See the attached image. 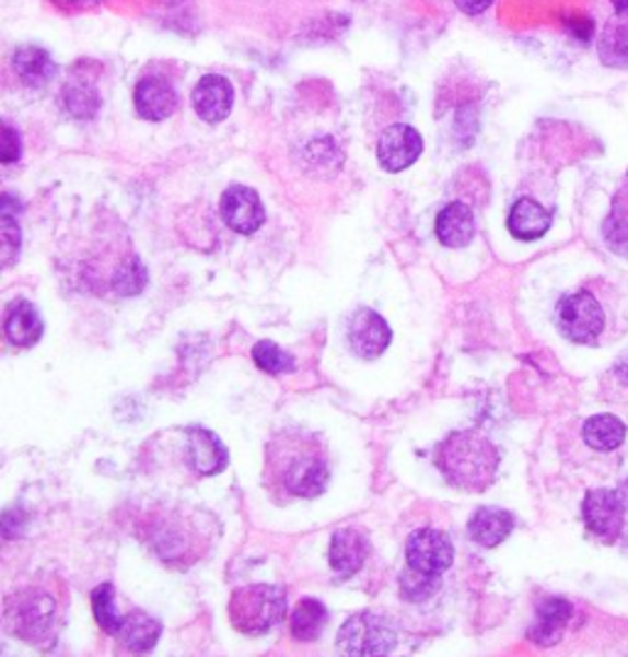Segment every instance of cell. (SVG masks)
<instances>
[{
	"mask_svg": "<svg viewBox=\"0 0 628 657\" xmlns=\"http://www.w3.org/2000/svg\"><path fill=\"white\" fill-rule=\"evenodd\" d=\"M288 599L280 586L253 584L234 591L229 601V619L236 631L260 635L278 625L286 615Z\"/></svg>",
	"mask_w": 628,
	"mask_h": 657,
	"instance_id": "obj_4",
	"label": "cell"
},
{
	"mask_svg": "<svg viewBox=\"0 0 628 657\" xmlns=\"http://www.w3.org/2000/svg\"><path fill=\"white\" fill-rule=\"evenodd\" d=\"M43 317H39V312L27 300H18L15 305H10L5 315V337L10 339V343L23 349L35 347L39 337H43Z\"/></svg>",
	"mask_w": 628,
	"mask_h": 657,
	"instance_id": "obj_18",
	"label": "cell"
},
{
	"mask_svg": "<svg viewBox=\"0 0 628 657\" xmlns=\"http://www.w3.org/2000/svg\"><path fill=\"white\" fill-rule=\"evenodd\" d=\"M272 501L286 503L292 498H317L327 491L329 457L317 434L300 427L280 430L270 437L263 469Z\"/></svg>",
	"mask_w": 628,
	"mask_h": 657,
	"instance_id": "obj_1",
	"label": "cell"
},
{
	"mask_svg": "<svg viewBox=\"0 0 628 657\" xmlns=\"http://www.w3.org/2000/svg\"><path fill=\"white\" fill-rule=\"evenodd\" d=\"M379 163L386 172H403L422 155V138L418 130L405 124L386 128L379 138Z\"/></svg>",
	"mask_w": 628,
	"mask_h": 657,
	"instance_id": "obj_9",
	"label": "cell"
},
{
	"mask_svg": "<svg viewBox=\"0 0 628 657\" xmlns=\"http://www.w3.org/2000/svg\"><path fill=\"white\" fill-rule=\"evenodd\" d=\"M146 280H148V272L143 268V262H140L138 258H128L124 262V266L118 268V272H116L114 290L118 292V295H124V297L138 295V292L146 288Z\"/></svg>",
	"mask_w": 628,
	"mask_h": 657,
	"instance_id": "obj_30",
	"label": "cell"
},
{
	"mask_svg": "<svg viewBox=\"0 0 628 657\" xmlns=\"http://www.w3.org/2000/svg\"><path fill=\"white\" fill-rule=\"evenodd\" d=\"M191 106L205 124H221L234 106V86L226 77L207 74L201 77L191 91Z\"/></svg>",
	"mask_w": 628,
	"mask_h": 657,
	"instance_id": "obj_11",
	"label": "cell"
},
{
	"mask_svg": "<svg viewBox=\"0 0 628 657\" xmlns=\"http://www.w3.org/2000/svg\"><path fill=\"white\" fill-rule=\"evenodd\" d=\"M602 234H604L606 246H609L616 256L628 258V179L619 195L614 197L612 214L606 216Z\"/></svg>",
	"mask_w": 628,
	"mask_h": 657,
	"instance_id": "obj_24",
	"label": "cell"
},
{
	"mask_svg": "<svg viewBox=\"0 0 628 657\" xmlns=\"http://www.w3.org/2000/svg\"><path fill=\"white\" fill-rule=\"evenodd\" d=\"M572 619V606L565 599H545L538 606V623L533 625L531 638L540 645H553L560 641L562 629Z\"/></svg>",
	"mask_w": 628,
	"mask_h": 657,
	"instance_id": "obj_23",
	"label": "cell"
},
{
	"mask_svg": "<svg viewBox=\"0 0 628 657\" xmlns=\"http://www.w3.org/2000/svg\"><path fill=\"white\" fill-rule=\"evenodd\" d=\"M493 0H454V5H457L462 13L467 15H481L484 10H489V5Z\"/></svg>",
	"mask_w": 628,
	"mask_h": 657,
	"instance_id": "obj_33",
	"label": "cell"
},
{
	"mask_svg": "<svg viewBox=\"0 0 628 657\" xmlns=\"http://www.w3.org/2000/svg\"><path fill=\"white\" fill-rule=\"evenodd\" d=\"M582 439L594 451H616L626 439V422L614 414H594L582 424Z\"/></svg>",
	"mask_w": 628,
	"mask_h": 657,
	"instance_id": "obj_21",
	"label": "cell"
},
{
	"mask_svg": "<svg viewBox=\"0 0 628 657\" xmlns=\"http://www.w3.org/2000/svg\"><path fill=\"white\" fill-rule=\"evenodd\" d=\"M160 3H165V5H179L182 0H160Z\"/></svg>",
	"mask_w": 628,
	"mask_h": 657,
	"instance_id": "obj_35",
	"label": "cell"
},
{
	"mask_svg": "<svg viewBox=\"0 0 628 657\" xmlns=\"http://www.w3.org/2000/svg\"><path fill=\"white\" fill-rule=\"evenodd\" d=\"M347 339L349 349L357 353L359 359L371 361L379 359L381 353L388 349L393 333L379 312L357 309L347 325Z\"/></svg>",
	"mask_w": 628,
	"mask_h": 657,
	"instance_id": "obj_8",
	"label": "cell"
},
{
	"mask_svg": "<svg viewBox=\"0 0 628 657\" xmlns=\"http://www.w3.org/2000/svg\"><path fill=\"white\" fill-rule=\"evenodd\" d=\"M136 110L146 120H165L177 110V94L172 84L160 77H146L136 86Z\"/></svg>",
	"mask_w": 628,
	"mask_h": 657,
	"instance_id": "obj_13",
	"label": "cell"
},
{
	"mask_svg": "<svg viewBox=\"0 0 628 657\" xmlns=\"http://www.w3.org/2000/svg\"><path fill=\"white\" fill-rule=\"evenodd\" d=\"M13 69H15V74L33 89L47 86L57 77L55 59L49 57L47 49L35 47V45H25V47L15 49Z\"/></svg>",
	"mask_w": 628,
	"mask_h": 657,
	"instance_id": "obj_19",
	"label": "cell"
},
{
	"mask_svg": "<svg viewBox=\"0 0 628 657\" xmlns=\"http://www.w3.org/2000/svg\"><path fill=\"white\" fill-rule=\"evenodd\" d=\"M160 633H162V625L155 619H150V615L143 611H133L124 615L118 638L128 650L148 653L155 648V643L160 641Z\"/></svg>",
	"mask_w": 628,
	"mask_h": 657,
	"instance_id": "obj_22",
	"label": "cell"
},
{
	"mask_svg": "<svg viewBox=\"0 0 628 657\" xmlns=\"http://www.w3.org/2000/svg\"><path fill=\"white\" fill-rule=\"evenodd\" d=\"M408 567L412 572L440 576L447 572L454 562V548L450 538L440 530H418L410 535L408 548H405Z\"/></svg>",
	"mask_w": 628,
	"mask_h": 657,
	"instance_id": "obj_7",
	"label": "cell"
},
{
	"mask_svg": "<svg viewBox=\"0 0 628 657\" xmlns=\"http://www.w3.org/2000/svg\"><path fill=\"white\" fill-rule=\"evenodd\" d=\"M553 224V216L548 209H543L538 201L533 199H519L509 214V231L511 236L519 240H538Z\"/></svg>",
	"mask_w": 628,
	"mask_h": 657,
	"instance_id": "obj_17",
	"label": "cell"
},
{
	"mask_svg": "<svg viewBox=\"0 0 628 657\" xmlns=\"http://www.w3.org/2000/svg\"><path fill=\"white\" fill-rule=\"evenodd\" d=\"M91 606H94V615H96V621H98L101 629H104L111 635H118L120 623H124V619H120L118 609H116L114 586H111V584L96 586L94 594H91Z\"/></svg>",
	"mask_w": 628,
	"mask_h": 657,
	"instance_id": "obj_27",
	"label": "cell"
},
{
	"mask_svg": "<svg viewBox=\"0 0 628 657\" xmlns=\"http://www.w3.org/2000/svg\"><path fill=\"white\" fill-rule=\"evenodd\" d=\"M557 329L565 339L582 347H602L619 337L621 302L612 285L594 280L592 285L565 295L555 309Z\"/></svg>",
	"mask_w": 628,
	"mask_h": 657,
	"instance_id": "obj_2",
	"label": "cell"
},
{
	"mask_svg": "<svg viewBox=\"0 0 628 657\" xmlns=\"http://www.w3.org/2000/svg\"><path fill=\"white\" fill-rule=\"evenodd\" d=\"M434 464L452 486L462 491H486L499 469V449L479 430L454 432L434 451Z\"/></svg>",
	"mask_w": 628,
	"mask_h": 657,
	"instance_id": "obj_3",
	"label": "cell"
},
{
	"mask_svg": "<svg viewBox=\"0 0 628 657\" xmlns=\"http://www.w3.org/2000/svg\"><path fill=\"white\" fill-rule=\"evenodd\" d=\"M253 361L260 371L270 373V376H280V373H290L295 371V361L288 356L286 351L276 347L272 341H258L256 349H253Z\"/></svg>",
	"mask_w": 628,
	"mask_h": 657,
	"instance_id": "obj_29",
	"label": "cell"
},
{
	"mask_svg": "<svg viewBox=\"0 0 628 657\" xmlns=\"http://www.w3.org/2000/svg\"><path fill=\"white\" fill-rule=\"evenodd\" d=\"M20 157V136L8 124L3 126V163L13 165Z\"/></svg>",
	"mask_w": 628,
	"mask_h": 657,
	"instance_id": "obj_32",
	"label": "cell"
},
{
	"mask_svg": "<svg viewBox=\"0 0 628 657\" xmlns=\"http://www.w3.org/2000/svg\"><path fill=\"white\" fill-rule=\"evenodd\" d=\"M515 528V520L509 511L501 508H479L469 520V538L481 548H496Z\"/></svg>",
	"mask_w": 628,
	"mask_h": 657,
	"instance_id": "obj_20",
	"label": "cell"
},
{
	"mask_svg": "<svg viewBox=\"0 0 628 657\" xmlns=\"http://www.w3.org/2000/svg\"><path fill=\"white\" fill-rule=\"evenodd\" d=\"M221 216H224L226 226L236 234H256L266 221V209L260 204V197L251 187L234 185L224 191L221 197Z\"/></svg>",
	"mask_w": 628,
	"mask_h": 657,
	"instance_id": "obj_10",
	"label": "cell"
},
{
	"mask_svg": "<svg viewBox=\"0 0 628 657\" xmlns=\"http://www.w3.org/2000/svg\"><path fill=\"white\" fill-rule=\"evenodd\" d=\"M65 106L74 118H94L101 106V98L91 84L72 82L65 89Z\"/></svg>",
	"mask_w": 628,
	"mask_h": 657,
	"instance_id": "obj_28",
	"label": "cell"
},
{
	"mask_svg": "<svg viewBox=\"0 0 628 657\" xmlns=\"http://www.w3.org/2000/svg\"><path fill=\"white\" fill-rule=\"evenodd\" d=\"M55 3H67V5H89V3H101V0H55Z\"/></svg>",
	"mask_w": 628,
	"mask_h": 657,
	"instance_id": "obj_34",
	"label": "cell"
},
{
	"mask_svg": "<svg viewBox=\"0 0 628 657\" xmlns=\"http://www.w3.org/2000/svg\"><path fill=\"white\" fill-rule=\"evenodd\" d=\"M337 643L344 655H391V650L395 648V631L383 615L357 613L341 625Z\"/></svg>",
	"mask_w": 628,
	"mask_h": 657,
	"instance_id": "obj_5",
	"label": "cell"
},
{
	"mask_svg": "<svg viewBox=\"0 0 628 657\" xmlns=\"http://www.w3.org/2000/svg\"><path fill=\"white\" fill-rule=\"evenodd\" d=\"M20 253V226L10 211H3V258L5 266H13Z\"/></svg>",
	"mask_w": 628,
	"mask_h": 657,
	"instance_id": "obj_31",
	"label": "cell"
},
{
	"mask_svg": "<svg viewBox=\"0 0 628 657\" xmlns=\"http://www.w3.org/2000/svg\"><path fill=\"white\" fill-rule=\"evenodd\" d=\"M602 396L628 420V351L621 353V359L604 373Z\"/></svg>",
	"mask_w": 628,
	"mask_h": 657,
	"instance_id": "obj_26",
	"label": "cell"
},
{
	"mask_svg": "<svg viewBox=\"0 0 628 657\" xmlns=\"http://www.w3.org/2000/svg\"><path fill=\"white\" fill-rule=\"evenodd\" d=\"M324 625H327V609L314 599H302L292 611L290 629L298 641L319 638Z\"/></svg>",
	"mask_w": 628,
	"mask_h": 657,
	"instance_id": "obj_25",
	"label": "cell"
},
{
	"mask_svg": "<svg viewBox=\"0 0 628 657\" xmlns=\"http://www.w3.org/2000/svg\"><path fill=\"white\" fill-rule=\"evenodd\" d=\"M616 17L600 37V57L606 67L628 69V0H614Z\"/></svg>",
	"mask_w": 628,
	"mask_h": 657,
	"instance_id": "obj_15",
	"label": "cell"
},
{
	"mask_svg": "<svg viewBox=\"0 0 628 657\" xmlns=\"http://www.w3.org/2000/svg\"><path fill=\"white\" fill-rule=\"evenodd\" d=\"M369 554L367 535L357 528H341L334 532L329 544V564L339 576L357 574Z\"/></svg>",
	"mask_w": 628,
	"mask_h": 657,
	"instance_id": "obj_12",
	"label": "cell"
},
{
	"mask_svg": "<svg viewBox=\"0 0 628 657\" xmlns=\"http://www.w3.org/2000/svg\"><path fill=\"white\" fill-rule=\"evenodd\" d=\"M438 238L442 246L447 248H464L476 234L474 226V211L464 201H452L438 214Z\"/></svg>",
	"mask_w": 628,
	"mask_h": 657,
	"instance_id": "obj_16",
	"label": "cell"
},
{
	"mask_svg": "<svg viewBox=\"0 0 628 657\" xmlns=\"http://www.w3.org/2000/svg\"><path fill=\"white\" fill-rule=\"evenodd\" d=\"M628 505L624 503L619 489H596L586 493L582 503V518L586 530L604 544L621 540L628 520Z\"/></svg>",
	"mask_w": 628,
	"mask_h": 657,
	"instance_id": "obj_6",
	"label": "cell"
},
{
	"mask_svg": "<svg viewBox=\"0 0 628 657\" xmlns=\"http://www.w3.org/2000/svg\"><path fill=\"white\" fill-rule=\"evenodd\" d=\"M187 457L191 469H195L199 477H214V473L226 469V461H229V454L217 434L199 427L189 430Z\"/></svg>",
	"mask_w": 628,
	"mask_h": 657,
	"instance_id": "obj_14",
	"label": "cell"
}]
</instances>
